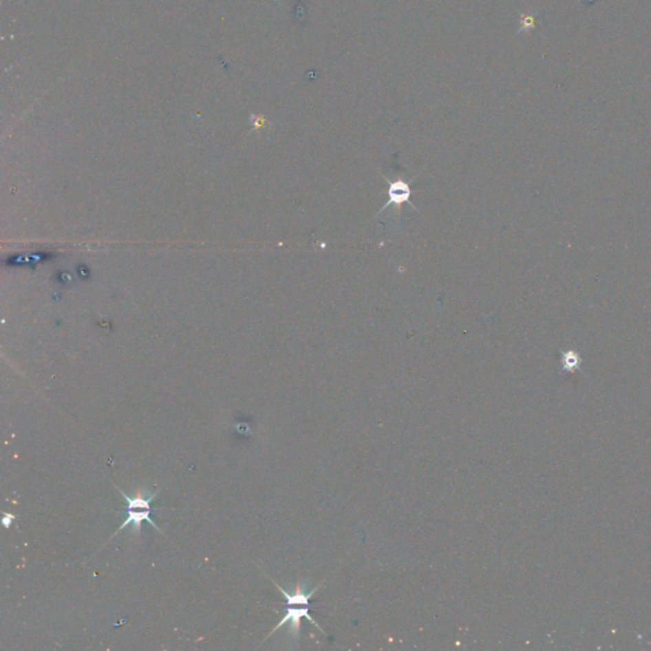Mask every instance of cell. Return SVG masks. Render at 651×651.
I'll list each match as a JSON object with an SVG mask.
<instances>
[{"mask_svg":"<svg viewBox=\"0 0 651 651\" xmlns=\"http://www.w3.org/2000/svg\"><path fill=\"white\" fill-rule=\"evenodd\" d=\"M14 519H16V515H13V514H4V517H3V524H4V526H7V528H8V526H10V524L13 523V520H14Z\"/></svg>","mask_w":651,"mask_h":651,"instance_id":"4","label":"cell"},{"mask_svg":"<svg viewBox=\"0 0 651 651\" xmlns=\"http://www.w3.org/2000/svg\"><path fill=\"white\" fill-rule=\"evenodd\" d=\"M151 509H135V508L127 506V517H126L125 522H124L121 526H118V529L112 535V537H115L120 531L125 529L126 526H130V524H133V526H134V529L131 531V533H134L135 535H140L142 522H148V523L154 526L158 532L163 533V532L159 529V526L154 523V520L151 519ZM112 537H111V540H112Z\"/></svg>","mask_w":651,"mask_h":651,"instance_id":"3","label":"cell"},{"mask_svg":"<svg viewBox=\"0 0 651 651\" xmlns=\"http://www.w3.org/2000/svg\"><path fill=\"white\" fill-rule=\"evenodd\" d=\"M273 583L276 585V588L279 589V592L283 594L285 597V599H286V615H285L283 619L277 623V626L274 627V630L270 632V634H274L280 627H283L284 625H286V623H289V632H290V634H292L294 639H297V637L299 636V634H301V618H306L309 623H312L313 626L317 627L318 630H321L322 632H325V631L322 630V627L318 625L317 621L312 617L310 613H309V610H310V599H312V597H313L318 589H319V585L316 586L314 589H312L310 592H306L307 589L304 588V585L298 583L297 588H295V592L290 593V592L285 590L284 588H281L277 583H275V580H273ZM270 634H268V636H270ZM268 637H266V639H268ZM266 639H265V640H266Z\"/></svg>","mask_w":651,"mask_h":651,"instance_id":"1","label":"cell"},{"mask_svg":"<svg viewBox=\"0 0 651 651\" xmlns=\"http://www.w3.org/2000/svg\"><path fill=\"white\" fill-rule=\"evenodd\" d=\"M385 181L389 184V189H388L389 200L384 205L383 209H381L379 214L383 213L384 210H387V208H389V206L398 208L403 202H409V205H412V206L415 208V205L409 200L412 191H411V187H409V184H407V182H405L403 180L391 181V180H388V178H385Z\"/></svg>","mask_w":651,"mask_h":651,"instance_id":"2","label":"cell"}]
</instances>
